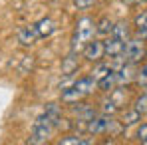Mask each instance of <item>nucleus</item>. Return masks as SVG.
<instances>
[{
  "label": "nucleus",
  "instance_id": "nucleus-1",
  "mask_svg": "<svg viewBox=\"0 0 147 145\" xmlns=\"http://www.w3.org/2000/svg\"><path fill=\"white\" fill-rule=\"evenodd\" d=\"M94 34H98L96 32V22L90 16H82L76 22V30H74V38H72V52L74 54L84 52L86 44L90 40H94Z\"/></svg>",
  "mask_w": 147,
  "mask_h": 145
},
{
  "label": "nucleus",
  "instance_id": "nucleus-2",
  "mask_svg": "<svg viewBox=\"0 0 147 145\" xmlns=\"http://www.w3.org/2000/svg\"><path fill=\"white\" fill-rule=\"evenodd\" d=\"M96 88H98V82H96L92 76L80 78L70 90L62 92V101H64V103H76V101H82L84 97L92 96V94L96 92Z\"/></svg>",
  "mask_w": 147,
  "mask_h": 145
},
{
  "label": "nucleus",
  "instance_id": "nucleus-3",
  "mask_svg": "<svg viewBox=\"0 0 147 145\" xmlns=\"http://www.w3.org/2000/svg\"><path fill=\"white\" fill-rule=\"evenodd\" d=\"M54 129H56V123H54V119L50 117L48 113H42V115H38V117H36V121H34V125H32L30 143H34V145L46 143L50 137H52Z\"/></svg>",
  "mask_w": 147,
  "mask_h": 145
},
{
  "label": "nucleus",
  "instance_id": "nucleus-4",
  "mask_svg": "<svg viewBox=\"0 0 147 145\" xmlns=\"http://www.w3.org/2000/svg\"><path fill=\"white\" fill-rule=\"evenodd\" d=\"M145 40H141L139 36L135 38H129L125 42V60L131 62V64H137L145 58Z\"/></svg>",
  "mask_w": 147,
  "mask_h": 145
},
{
  "label": "nucleus",
  "instance_id": "nucleus-5",
  "mask_svg": "<svg viewBox=\"0 0 147 145\" xmlns=\"http://www.w3.org/2000/svg\"><path fill=\"white\" fill-rule=\"evenodd\" d=\"M117 121L111 119V115H107V113H103V115H94L92 119L88 121V125H86V129L90 131V133H94V135H103V133H109L111 131V127L115 125Z\"/></svg>",
  "mask_w": 147,
  "mask_h": 145
},
{
  "label": "nucleus",
  "instance_id": "nucleus-6",
  "mask_svg": "<svg viewBox=\"0 0 147 145\" xmlns=\"http://www.w3.org/2000/svg\"><path fill=\"white\" fill-rule=\"evenodd\" d=\"M105 56V48H103V42L99 40H90L84 48V58L88 62H99L101 58Z\"/></svg>",
  "mask_w": 147,
  "mask_h": 145
},
{
  "label": "nucleus",
  "instance_id": "nucleus-7",
  "mask_svg": "<svg viewBox=\"0 0 147 145\" xmlns=\"http://www.w3.org/2000/svg\"><path fill=\"white\" fill-rule=\"evenodd\" d=\"M103 48H105L107 58H121L125 54V42L115 36H109L107 40H103Z\"/></svg>",
  "mask_w": 147,
  "mask_h": 145
},
{
  "label": "nucleus",
  "instance_id": "nucleus-8",
  "mask_svg": "<svg viewBox=\"0 0 147 145\" xmlns=\"http://www.w3.org/2000/svg\"><path fill=\"white\" fill-rule=\"evenodd\" d=\"M16 36H18V42L22 44V46H32L40 36H38V30H36V26H22V28H18V32H16Z\"/></svg>",
  "mask_w": 147,
  "mask_h": 145
},
{
  "label": "nucleus",
  "instance_id": "nucleus-9",
  "mask_svg": "<svg viewBox=\"0 0 147 145\" xmlns=\"http://www.w3.org/2000/svg\"><path fill=\"white\" fill-rule=\"evenodd\" d=\"M131 66H133V64L127 62V64H123V66H119V68L115 70V84L123 86V84H129V82H131V78H133V68H131Z\"/></svg>",
  "mask_w": 147,
  "mask_h": 145
},
{
  "label": "nucleus",
  "instance_id": "nucleus-10",
  "mask_svg": "<svg viewBox=\"0 0 147 145\" xmlns=\"http://www.w3.org/2000/svg\"><path fill=\"white\" fill-rule=\"evenodd\" d=\"M72 113L78 117V119H84V121H90L94 115H96V111H94L88 103H80V101H76V107L72 109Z\"/></svg>",
  "mask_w": 147,
  "mask_h": 145
},
{
  "label": "nucleus",
  "instance_id": "nucleus-11",
  "mask_svg": "<svg viewBox=\"0 0 147 145\" xmlns=\"http://www.w3.org/2000/svg\"><path fill=\"white\" fill-rule=\"evenodd\" d=\"M36 30H38V36L40 38H46V36H50L54 30H56V24H54V20L52 18H42L40 22H36Z\"/></svg>",
  "mask_w": 147,
  "mask_h": 145
},
{
  "label": "nucleus",
  "instance_id": "nucleus-12",
  "mask_svg": "<svg viewBox=\"0 0 147 145\" xmlns=\"http://www.w3.org/2000/svg\"><path fill=\"white\" fill-rule=\"evenodd\" d=\"M111 36H115V38H119V40H123V42H127V40H129L127 24H125V22H117V24H113V28H111Z\"/></svg>",
  "mask_w": 147,
  "mask_h": 145
},
{
  "label": "nucleus",
  "instance_id": "nucleus-13",
  "mask_svg": "<svg viewBox=\"0 0 147 145\" xmlns=\"http://www.w3.org/2000/svg\"><path fill=\"white\" fill-rule=\"evenodd\" d=\"M78 70V58H76V54L74 52H70V56L64 60V64H62V72L66 74V76H70V74H74Z\"/></svg>",
  "mask_w": 147,
  "mask_h": 145
},
{
  "label": "nucleus",
  "instance_id": "nucleus-14",
  "mask_svg": "<svg viewBox=\"0 0 147 145\" xmlns=\"http://www.w3.org/2000/svg\"><path fill=\"white\" fill-rule=\"evenodd\" d=\"M113 86H115V70L109 72L103 80H99V82H98V88L101 90V92H111Z\"/></svg>",
  "mask_w": 147,
  "mask_h": 145
},
{
  "label": "nucleus",
  "instance_id": "nucleus-15",
  "mask_svg": "<svg viewBox=\"0 0 147 145\" xmlns=\"http://www.w3.org/2000/svg\"><path fill=\"white\" fill-rule=\"evenodd\" d=\"M60 145H88V143H94V139H84L80 135H68V137H62Z\"/></svg>",
  "mask_w": 147,
  "mask_h": 145
},
{
  "label": "nucleus",
  "instance_id": "nucleus-16",
  "mask_svg": "<svg viewBox=\"0 0 147 145\" xmlns=\"http://www.w3.org/2000/svg\"><path fill=\"white\" fill-rule=\"evenodd\" d=\"M109 72H113V68H111L109 64H98V66L94 68V72H92V78H94L96 82H99V80H103Z\"/></svg>",
  "mask_w": 147,
  "mask_h": 145
},
{
  "label": "nucleus",
  "instance_id": "nucleus-17",
  "mask_svg": "<svg viewBox=\"0 0 147 145\" xmlns=\"http://www.w3.org/2000/svg\"><path fill=\"white\" fill-rule=\"evenodd\" d=\"M139 117H141V113H139L135 107H131L129 111H125L121 125H133V123H137V121H139Z\"/></svg>",
  "mask_w": 147,
  "mask_h": 145
},
{
  "label": "nucleus",
  "instance_id": "nucleus-18",
  "mask_svg": "<svg viewBox=\"0 0 147 145\" xmlns=\"http://www.w3.org/2000/svg\"><path fill=\"white\" fill-rule=\"evenodd\" d=\"M111 28H113V24H111V20L109 18H101L98 24H96V32L98 34H111Z\"/></svg>",
  "mask_w": 147,
  "mask_h": 145
},
{
  "label": "nucleus",
  "instance_id": "nucleus-19",
  "mask_svg": "<svg viewBox=\"0 0 147 145\" xmlns=\"http://www.w3.org/2000/svg\"><path fill=\"white\" fill-rule=\"evenodd\" d=\"M117 109H119V107H117V103H115V99H113V97H109V99H105V101L101 103V111H103V113H107V115H113Z\"/></svg>",
  "mask_w": 147,
  "mask_h": 145
},
{
  "label": "nucleus",
  "instance_id": "nucleus-20",
  "mask_svg": "<svg viewBox=\"0 0 147 145\" xmlns=\"http://www.w3.org/2000/svg\"><path fill=\"white\" fill-rule=\"evenodd\" d=\"M133 107H135L141 115H147V94H143V96L137 97L135 103H133Z\"/></svg>",
  "mask_w": 147,
  "mask_h": 145
},
{
  "label": "nucleus",
  "instance_id": "nucleus-21",
  "mask_svg": "<svg viewBox=\"0 0 147 145\" xmlns=\"http://www.w3.org/2000/svg\"><path fill=\"white\" fill-rule=\"evenodd\" d=\"M135 30H141V28H147V10L143 12H139L137 16H135Z\"/></svg>",
  "mask_w": 147,
  "mask_h": 145
},
{
  "label": "nucleus",
  "instance_id": "nucleus-22",
  "mask_svg": "<svg viewBox=\"0 0 147 145\" xmlns=\"http://www.w3.org/2000/svg\"><path fill=\"white\" fill-rule=\"evenodd\" d=\"M135 80H137V84H139V86L147 88V64H145V66H141V70L135 74Z\"/></svg>",
  "mask_w": 147,
  "mask_h": 145
},
{
  "label": "nucleus",
  "instance_id": "nucleus-23",
  "mask_svg": "<svg viewBox=\"0 0 147 145\" xmlns=\"http://www.w3.org/2000/svg\"><path fill=\"white\" fill-rule=\"evenodd\" d=\"M137 139H139L141 143L147 145V123H141V125H139V129H137Z\"/></svg>",
  "mask_w": 147,
  "mask_h": 145
},
{
  "label": "nucleus",
  "instance_id": "nucleus-24",
  "mask_svg": "<svg viewBox=\"0 0 147 145\" xmlns=\"http://www.w3.org/2000/svg\"><path fill=\"white\" fill-rule=\"evenodd\" d=\"M94 2L96 0H74V4L78 6V10H88V8L94 6Z\"/></svg>",
  "mask_w": 147,
  "mask_h": 145
},
{
  "label": "nucleus",
  "instance_id": "nucleus-25",
  "mask_svg": "<svg viewBox=\"0 0 147 145\" xmlns=\"http://www.w3.org/2000/svg\"><path fill=\"white\" fill-rule=\"evenodd\" d=\"M125 6H139V4H143V2H147V0H121Z\"/></svg>",
  "mask_w": 147,
  "mask_h": 145
},
{
  "label": "nucleus",
  "instance_id": "nucleus-26",
  "mask_svg": "<svg viewBox=\"0 0 147 145\" xmlns=\"http://www.w3.org/2000/svg\"><path fill=\"white\" fill-rule=\"evenodd\" d=\"M145 58H147V54H145Z\"/></svg>",
  "mask_w": 147,
  "mask_h": 145
}]
</instances>
